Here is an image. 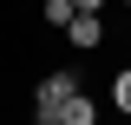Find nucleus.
Masks as SVG:
<instances>
[{
	"label": "nucleus",
	"mask_w": 131,
	"mask_h": 125,
	"mask_svg": "<svg viewBox=\"0 0 131 125\" xmlns=\"http://www.w3.org/2000/svg\"><path fill=\"white\" fill-rule=\"evenodd\" d=\"M79 92V73H46L33 86V125H66V99Z\"/></svg>",
	"instance_id": "obj_1"
},
{
	"label": "nucleus",
	"mask_w": 131,
	"mask_h": 125,
	"mask_svg": "<svg viewBox=\"0 0 131 125\" xmlns=\"http://www.w3.org/2000/svg\"><path fill=\"white\" fill-rule=\"evenodd\" d=\"M66 125H98V99L85 92V86H79L72 99H66Z\"/></svg>",
	"instance_id": "obj_3"
},
{
	"label": "nucleus",
	"mask_w": 131,
	"mask_h": 125,
	"mask_svg": "<svg viewBox=\"0 0 131 125\" xmlns=\"http://www.w3.org/2000/svg\"><path fill=\"white\" fill-rule=\"evenodd\" d=\"M72 13H79L72 0H46V20H52V26H66V20H72Z\"/></svg>",
	"instance_id": "obj_5"
},
{
	"label": "nucleus",
	"mask_w": 131,
	"mask_h": 125,
	"mask_svg": "<svg viewBox=\"0 0 131 125\" xmlns=\"http://www.w3.org/2000/svg\"><path fill=\"white\" fill-rule=\"evenodd\" d=\"M125 7H131V0H125Z\"/></svg>",
	"instance_id": "obj_7"
},
{
	"label": "nucleus",
	"mask_w": 131,
	"mask_h": 125,
	"mask_svg": "<svg viewBox=\"0 0 131 125\" xmlns=\"http://www.w3.org/2000/svg\"><path fill=\"white\" fill-rule=\"evenodd\" d=\"M72 7H79V13H98V7H105V0H72Z\"/></svg>",
	"instance_id": "obj_6"
},
{
	"label": "nucleus",
	"mask_w": 131,
	"mask_h": 125,
	"mask_svg": "<svg viewBox=\"0 0 131 125\" xmlns=\"http://www.w3.org/2000/svg\"><path fill=\"white\" fill-rule=\"evenodd\" d=\"M66 40H72L79 53H92L98 40H105V26H98V13H72V20H66Z\"/></svg>",
	"instance_id": "obj_2"
},
{
	"label": "nucleus",
	"mask_w": 131,
	"mask_h": 125,
	"mask_svg": "<svg viewBox=\"0 0 131 125\" xmlns=\"http://www.w3.org/2000/svg\"><path fill=\"white\" fill-rule=\"evenodd\" d=\"M112 105L131 112V66H118V79H112Z\"/></svg>",
	"instance_id": "obj_4"
}]
</instances>
